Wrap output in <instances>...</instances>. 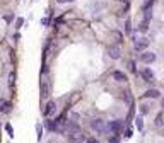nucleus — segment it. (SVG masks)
<instances>
[{
	"label": "nucleus",
	"mask_w": 164,
	"mask_h": 143,
	"mask_svg": "<svg viewBox=\"0 0 164 143\" xmlns=\"http://www.w3.org/2000/svg\"><path fill=\"white\" fill-rule=\"evenodd\" d=\"M134 46H135L137 51L144 53V49L149 46V39H147V38H135V44H134Z\"/></svg>",
	"instance_id": "1"
},
{
	"label": "nucleus",
	"mask_w": 164,
	"mask_h": 143,
	"mask_svg": "<svg viewBox=\"0 0 164 143\" xmlns=\"http://www.w3.org/2000/svg\"><path fill=\"white\" fill-rule=\"evenodd\" d=\"M108 56L111 58V60H118V58L121 56V51H120V48H118L116 44L108 46Z\"/></svg>",
	"instance_id": "2"
},
{
	"label": "nucleus",
	"mask_w": 164,
	"mask_h": 143,
	"mask_svg": "<svg viewBox=\"0 0 164 143\" xmlns=\"http://www.w3.org/2000/svg\"><path fill=\"white\" fill-rule=\"evenodd\" d=\"M91 130H94V131H104V130H106V123H104L103 119H94V121L91 123Z\"/></svg>",
	"instance_id": "3"
},
{
	"label": "nucleus",
	"mask_w": 164,
	"mask_h": 143,
	"mask_svg": "<svg viewBox=\"0 0 164 143\" xmlns=\"http://www.w3.org/2000/svg\"><path fill=\"white\" fill-rule=\"evenodd\" d=\"M56 113V104L53 100H48L46 106H45V116H53Z\"/></svg>",
	"instance_id": "4"
},
{
	"label": "nucleus",
	"mask_w": 164,
	"mask_h": 143,
	"mask_svg": "<svg viewBox=\"0 0 164 143\" xmlns=\"http://www.w3.org/2000/svg\"><path fill=\"white\" fill-rule=\"evenodd\" d=\"M140 60H142L144 63H154V61H155V55L152 51H144L142 56H140Z\"/></svg>",
	"instance_id": "5"
},
{
	"label": "nucleus",
	"mask_w": 164,
	"mask_h": 143,
	"mask_svg": "<svg viewBox=\"0 0 164 143\" xmlns=\"http://www.w3.org/2000/svg\"><path fill=\"white\" fill-rule=\"evenodd\" d=\"M121 126H123V121H120V119H118V121H111V123H109L108 130L111 131V133H118V131L121 130Z\"/></svg>",
	"instance_id": "6"
},
{
	"label": "nucleus",
	"mask_w": 164,
	"mask_h": 143,
	"mask_svg": "<svg viewBox=\"0 0 164 143\" xmlns=\"http://www.w3.org/2000/svg\"><path fill=\"white\" fill-rule=\"evenodd\" d=\"M144 97H147V99H157V97H161V92L157 89H149V90L144 92Z\"/></svg>",
	"instance_id": "7"
},
{
	"label": "nucleus",
	"mask_w": 164,
	"mask_h": 143,
	"mask_svg": "<svg viewBox=\"0 0 164 143\" xmlns=\"http://www.w3.org/2000/svg\"><path fill=\"white\" fill-rule=\"evenodd\" d=\"M140 75H142L144 80H152V78H154V72H152L151 68H144L142 72H140Z\"/></svg>",
	"instance_id": "8"
},
{
	"label": "nucleus",
	"mask_w": 164,
	"mask_h": 143,
	"mask_svg": "<svg viewBox=\"0 0 164 143\" xmlns=\"http://www.w3.org/2000/svg\"><path fill=\"white\" fill-rule=\"evenodd\" d=\"M113 78H115V80H118V82H123V83L127 82V75L121 73V72H118V70H115V72H113Z\"/></svg>",
	"instance_id": "9"
},
{
	"label": "nucleus",
	"mask_w": 164,
	"mask_h": 143,
	"mask_svg": "<svg viewBox=\"0 0 164 143\" xmlns=\"http://www.w3.org/2000/svg\"><path fill=\"white\" fill-rule=\"evenodd\" d=\"M154 124H155V128H162L164 126V113H159L157 116H155Z\"/></svg>",
	"instance_id": "10"
},
{
	"label": "nucleus",
	"mask_w": 164,
	"mask_h": 143,
	"mask_svg": "<svg viewBox=\"0 0 164 143\" xmlns=\"http://www.w3.org/2000/svg\"><path fill=\"white\" fill-rule=\"evenodd\" d=\"M72 141H75V143H84V141H86V136L77 131V133L72 134Z\"/></svg>",
	"instance_id": "11"
},
{
	"label": "nucleus",
	"mask_w": 164,
	"mask_h": 143,
	"mask_svg": "<svg viewBox=\"0 0 164 143\" xmlns=\"http://www.w3.org/2000/svg\"><path fill=\"white\" fill-rule=\"evenodd\" d=\"M138 31H140V32H147V31H149V21H142L140 22V26H138Z\"/></svg>",
	"instance_id": "12"
},
{
	"label": "nucleus",
	"mask_w": 164,
	"mask_h": 143,
	"mask_svg": "<svg viewBox=\"0 0 164 143\" xmlns=\"http://www.w3.org/2000/svg\"><path fill=\"white\" fill-rule=\"evenodd\" d=\"M9 107H10V106H9L7 100H0V113H9V111H7Z\"/></svg>",
	"instance_id": "13"
},
{
	"label": "nucleus",
	"mask_w": 164,
	"mask_h": 143,
	"mask_svg": "<svg viewBox=\"0 0 164 143\" xmlns=\"http://www.w3.org/2000/svg\"><path fill=\"white\" fill-rule=\"evenodd\" d=\"M48 90H50V87H46V82L41 83V95L43 97H48Z\"/></svg>",
	"instance_id": "14"
},
{
	"label": "nucleus",
	"mask_w": 164,
	"mask_h": 143,
	"mask_svg": "<svg viewBox=\"0 0 164 143\" xmlns=\"http://www.w3.org/2000/svg\"><path fill=\"white\" fill-rule=\"evenodd\" d=\"M125 34H127V36L132 34V22H130V19L125 22Z\"/></svg>",
	"instance_id": "15"
},
{
	"label": "nucleus",
	"mask_w": 164,
	"mask_h": 143,
	"mask_svg": "<svg viewBox=\"0 0 164 143\" xmlns=\"http://www.w3.org/2000/svg\"><path fill=\"white\" fill-rule=\"evenodd\" d=\"M135 124H137V128L140 131H144V119L142 117H137V119H135Z\"/></svg>",
	"instance_id": "16"
},
{
	"label": "nucleus",
	"mask_w": 164,
	"mask_h": 143,
	"mask_svg": "<svg viewBox=\"0 0 164 143\" xmlns=\"http://www.w3.org/2000/svg\"><path fill=\"white\" fill-rule=\"evenodd\" d=\"M138 109H140V113H142L144 116H145V114H149V104H142Z\"/></svg>",
	"instance_id": "17"
},
{
	"label": "nucleus",
	"mask_w": 164,
	"mask_h": 143,
	"mask_svg": "<svg viewBox=\"0 0 164 143\" xmlns=\"http://www.w3.org/2000/svg\"><path fill=\"white\" fill-rule=\"evenodd\" d=\"M5 130H7V133H9L10 138H14V130H12V126H10V124H5Z\"/></svg>",
	"instance_id": "18"
},
{
	"label": "nucleus",
	"mask_w": 164,
	"mask_h": 143,
	"mask_svg": "<svg viewBox=\"0 0 164 143\" xmlns=\"http://www.w3.org/2000/svg\"><path fill=\"white\" fill-rule=\"evenodd\" d=\"M132 134H134V130H132V128H127L125 130V138H132Z\"/></svg>",
	"instance_id": "19"
},
{
	"label": "nucleus",
	"mask_w": 164,
	"mask_h": 143,
	"mask_svg": "<svg viewBox=\"0 0 164 143\" xmlns=\"http://www.w3.org/2000/svg\"><path fill=\"white\" fill-rule=\"evenodd\" d=\"M22 24H24V19H22V17H19L17 21H16V27H17V29H21V27H22Z\"/></svg>",
	"instance_id": "20"
},
{
	"label": "nucleus",
	"mask_w": 164,
	"mask_h": 143,
	"mask_svg": "<svg viewBox=\"0 0 164 143\" xmlns=\"http://www.w3.org/2000/svg\"><path fill=\"white\" fill-rule=\"evenodd\" d=\"M14 80H16V73L10 72V75H9V85H14Z\"/></svg>",
	"instance_id": "21"
},
{
	"label": "nucleus",
	"mask_w": 164,
	"mask_h": 143,
	"mask_svg": "<svg viewBox=\"0 0 164 143\" xmlns=\"http://www.w3.org/2000/svg\"><path fill=\"white\" fill-rule=\"evenodd\" d=\"M123 99H125V102H132V95L128 92H123Z\"/></svg>",
	"instance_id": "22"
},
{
	"label": "nucleus",
	"mask_w": 164,
	"mask_h": 143,
	"mask_svg": "<svg viewBox=\"0 0 164 143\" xmlns=\"http://www.w3.org/2000/svg\"><path fill=\"white\" fill-rule=\"evenodd\" d=\"M128 68H130V72H137V70H135V61L134 60L128 61Z\"/></svg>",
	"instance_id": "23"
},
{
	"label": "nucleus",
	"mask_w": 164,
	"mask_h": 143,
	"mask_svg": "<svg viewBox=\"0 0 164 143\" xmlns=\"http://www.w3.org/2000/svg\"><path fill=\"white\" fill-rule=\"evenodd\" d=\"M4 19H5V22H12L14 21V14H7Z\"/></svg>",
	"instance_id": "24"
},
{
	"label": "nucleus",
	"mask_w": 164,
	"mask_h": 143,
	"mask_svg": "<svg viewBox=\"0 0 164 143\" xmlns=\"http://www.w3.org/2000/svg\"><path fill=\"white\" fill-rule=\"evenodd\" d=\"M36 128H38V138L41 140V134H43V130H41V126H39V124L36 126Z\"/></svg>",
	"instance_id": "25"
},
{
	"label": "nucleus",
	"mask_w": 164,
	"mask_h": 143,
	"mask_svg": "<svg viewBox=\"0 0 164 143\" xmlns=\"http://www.w3.org/2000/svg\"><path fill=\"white\" fill-rule=\"evenodd\" d=\"M113 36H115V38L118 39V41H121V34H120V32H113Z\"/></svg>",
	"instance_id": "26"
},
{
	"label": "nucleus",
	"mask_w": 164,
	"mask_h": 143,
	"mask_svg": "<svg viewBox=\"0 0 164 143\" xmlns=\"http://www.w3.org/2000/svg\"><path fill=\"white\" fill-rule=\"evenodd\" d=\"M86 143H98V140H96V138H89V140H86Z\"/></svg>",
	"instance_id": "27"
},
{
	"label": "nucleus",
	"mask_w": 164,
	"mask_h": 143,
	"mask_svg": "<svg viewBox=\"0 0 164 143\" xmlns=\"http://www.w3.org/2000/svg\"><path fill=\"white\" fill-rule=\"evenodd\" d=\"M56 2H58V4H65V2H67V0H56Z\"/></svg>",
	"instance_id": "28"
},
{
	"label": "nucleus",
	"mask_w": 164,
	"mask_h": 143,
	"mask_svg": "<svg viewBox=\"0 0 164 143\" xmlns=\"http://www.w3.org/2000/svg\"><path fill=\"white\" fill-rule=\"evenodd\" d=\"M161 104H162V107H164V97H162V99H161Z\"/></svg>",
	"instance_id": "29"
},
{
	"label": "nucleus",
	"mask_w": 164,
	"mask_h": 143,
	"mask_svg": "<svg viewBox=\"0 0 164 143\" xmlns=\"http://www.w3.org/2000/svg\"><path fill=\"white\" fill-rule=\"evenodd\" d=\"M67 2H75V0H67Z\"/></svg>",
	"instance_id": "30"
}]
</instances>
